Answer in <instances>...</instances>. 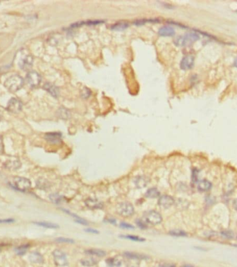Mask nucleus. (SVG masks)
<instances>
[{
    "label": "nucleus",
    "instance_id": "1",
    "mask_svg": "<svg viewBox=\"0 0 237 267\" xmlns=\"http://www.w3.org/2000/svg\"><path fill=\"white\" fill-rule=\"evenodd\" d=\"M200 39L199 35L193 32L185 33L183 35L178 37L174 40V43L178 47H187L194 43Z\"/></svg>",
    "mask_w": 237,
    "mask_h": 267
},
{
    "label": "nucleus",
    "instance_id": "2",
    "mask_svg": "<svg viewBox=\"0 0 237 267\" xmlns=\"http://www.w3.org/2000/svg\"><path fill=\"white\" fill-rule=\"evenodd\" d=\"M24 85V79L19 75H13L6 79L4 86L11 91H17Z\"/></svg>",
    "mask_w": 237,
    "mask_h": 267
},
{
    "label": "nucleus",
    "instance_id": "3",
    "mask_svg": "<svg viewBox=\"0 0 237 267\" xmlns=\"http://www.w3.org/2000/svg\"><path fill=\"white\" fill-rule=\"evenodd\" d=\"M143 221L146 224L155 226V225L159 224L162 222V217L158 212L155 210H150L146 212L144 215Z\"/></svg>",
    "mask_w": 237,
    "mask_h": 267
},
{
    "label": "nucleus",
    "instance_id": "4",
    "mask_svg": "<svg viewBox=\"0 0 237 267\" xmlns=\"http://www.w3.org/2000/svg\"><path fill=\"white\" fill-rule=\"evenodd\" d=\"M117 212L124 217H129L134 214V207L129 202H123L117 205Z\"/></svg>",
    "mask_w": 237,
    "mask_h": 267
},
{
    "label": "nucleus",
    "instance_id": "5",
    "mask_svg": "<svg viewBox=\"0 0 237 267\" xmlns=\"http://www.w3.org/2000/svg\"><path fill=\"white\" fill-rule=\"evenodd\" d=\"M14 185L18 190L22 192H26L31 188V183L28 179L24 177H15L13 179Z\"/></svg>",
    "mask_w": 237,
    "mask_h": 267
},
{
    "label": "nucleus",
    "instance_id": "6",
    "mask_svg": "<svg viewBox=\"0 0 237 267\" xmlns=\"http://www.w3.org/2000/svg\"><path fill=\"white\" fill-rule=\"evenodd\" d=\"M53 256L54 262L56 263L57 266H65L67 265L68 262H67V256L65 253L63 251L58 249H56L53 252Z\"/></svg>",
    "mask_w": 237,
    "mask_h": 267
},
{
    "label": "nucleus",
    "instance_id": "7",
    "mask_svg": "<svg viewBox=\"0 0 237 267\" xmlns=\"http://www.w3.org/2000/svg\"><path fill=\"white\" fill-rule=\"evenodd\" d=\"M27 80L28 85L33 88L37 87L41 82V76L39 73L36 72H31L27 76Z\"/></svg>",
    "mask_w": 237,
    "mask_h": 267
},
{
    "label": "nucleus",
    "instance_id": "8",
    "mask_svg": "<svg viewBox=\"0 0 237 267\" xmlns=\"http://www.w3.org/2000/svg\"><path fill=\"white\" fill-rule=\"evenodd\" d=\"M7 110L12 113H18L22 109V104L19 100L11 98L7 105Z\"/></svg>",
    "mask_w": 237,
    "mask_h": 267
},
{
    "label": "nucleus",
    "instance_id": "9",
    "mask_svg": "<svg viewBox=\"0 0 237 267\" xmlns=\"http://www.w3.org/2000/svg\"><path fill=\"white\" fill-rule=\"evenodd\" d=\"M174 199L171 196L163 195L160 197L158 200V204L162 208L167 209L174 204Z\"/></svg>",
    "mask_w": 237,
    "mask_h": 267
},
{
    "label": "nucleus",
    "instance_id": "10",
    "mask_svg": "<svg viewBox=\"0 0 237 267\" xmlns=\"http://www.w3.org/2000/svg\"><path fill=\"white\" fill-rule=\"evenodd\" d=\"M85 204L88 208L92 210H96V209H101L103 208V203L101 201L98 200L97 199L94 198H88L85 200Z\"/></svg>",
    "mask_w": 237,
    "mask_h": 267
},
{
    "label": "nucleus",
    "instance_id": "11",
    "mask_svg": "<svg viewBox=\"0 0 237 267\" xmlns=\"http://www.w3.org/2000/svg\"><path fill=\"white\" fill-rule=\"evenodd\" d=\"M194 65V57L193 56H184L180 62V68L182 70H189Z\"/></svg>",
    "mask_w": 237,
    "mask_h": 267
},
{
    "label": "nucleus",
    "instance_id": "12",
    "mask_svg": "<svg viewBox=\"0 0 237 267\" xmlns=\"http://www.w3.org/2000/svg\"><path fill=\"white\" fill-rule=\"evenodd\" d=\"M62 134L59 132H50L45 134L44 139H45L48 142L53 144H57L61 142Z\"/></svg>",
    "mask_w": 237,
    "mask_h": 267
},
{
    "label": "nucleus",
    "instance_id": "13",
    "mask_svg": "<svg viewBox=\"0 0 237 267\" xmlns=\"http://www.w3.org/2000/svg\"><path fill=\"white\" fill-rule=\"evenodd\" d=\"M33 58L32 56H31V55H27V56H25L24 57H23V58L20 60V62H19V64H20L21 69L24 70H28L31 69V67L33 65Z\"/></svg>",
    "mask_w": 237,
    "mask_h": 267
},
{
    "label": "nucleus",
    "instance_id": "14",
    "mask_svg": "<svg viewBox=\"0 0 237 267\" xmlns=\"http://www.w3.org/2000/svg\"><path fill=\"white\" fill-rule=\"evenodd\" d=\"M175 33L174 28L169 26H164L158 31V34L162 37H172Z\"/></svg>",
    "mask_w": 237,
    "mask_h": 267
},
{
    "label": "nucleus",
    "instance_id": "15",
    "mask_svg": "<svg viewBox=\"0 0 237 267\" xmlns=\"http://www.w3.org/2000/svg\"><path fill=\"white\" fill-rule=\"evenodd\" d=\"M44 89H45L47 91L49 92L52 96H53V97L57 98L58 96H59L58 88L55 85L52 84V83H49V82L46 83V84L44 85Z\"/></svg>",
    "mask_w": 237,
    "mask_h": 267
},
{
    "label": "nucleus",
    "instance_id": "16",
    "mask_svg": "<svg viewBox=\"0 0 237 267\" xmlns=\"http://www.w3.org/2000/svg\"><path fill=\"white\" fill-rule=\"evenodd\" d=\"M149 183V179L144 176H138L134 179V183L138 188H145Z\"/></svg>",
    "mask_w": 237,
    "mask_h": 267
},
{
    "label": "nucleus",
    "instance_id": "17",
    "mask_svg": "<svg viewBox=\"0 0 237 267\" xmlns=\"http://www.w3.org/2000/svg\"><path fill=\"white\" fill-rule=\"evenodd\" d=\"M124 255L127 257L129 260H146L147 259V256L143 255V254H139L133 252H126L124 253Z\"/></svg>",
    "mask_w": 237,
    "mask_h": 267
},
{
    "label": "nucleus",
    "instance_id": "18",
    "mask_svg": "<svg viewBox=\"0 0 237 267\" xmlns=\"http://www.w3.org/2000/svg\"><path fill=\"white\" fill-rule=\"evenodd\" d=\"M105 21L103 20H88L85 22H77V23H73L71 25V27H81L83 25H97V24H101L104 23Z\"/></svg>",
    "mask_w": 237,
    "mask_h": 267
},
{
    "label": "nucleus",
    "instance_id": "19",
    "mask_svg": "<svg viewBox=\"0 0 237 267\" xmlns=\"http://www.w3.org/2000/svg\"><path fill=\"white\" fill-rule=\"evenodd\" d=\"M129 27V23H127L126 22H119L117 23H115L114 24L112 25L110 27V29L116 31H122L126 30L128 27Z\"/></svg>",
    "mask_w": 237,
    "mask_h": 267
},
{
    "label": "nucleus",
    "instance_id": "20",
    "mask_svg": "<svg viewBox=\"0 0 237 267\" xmlns=\"http://www.w3.org/2000/svg\"><path fill=\"white\" fill-rule=\"evenodd\" d=\"M85 253L89 255H94L97 257H104L106 255V253L103 250L97 249H91L85 250Z\"/></svg>",
    "mask_w": 237,
    "mask_h": 267
},
{
    "label": "nucleus",
    "instance_id": "21",
    "mask_svg": "<svg viewBox=\"0 0 237 267\" xmlns=\"http://www.w3.org/2000/svg\"><path fill=\"white\" fill-rule=\"evenodd\" d=\"M211 183L207 180H203L198 183V188L201 192H206L209 190L211 188Z\"/></svg>",
    "mask_w": 237,
    "mask_h": 267
},
{
    "label": "nucleus",
    "instance_id": "22",
    "mask_svg": "<svg viewBox=\"0 0 237 267\" xmlns=\"http://www.w3.org/2000/svg\"><path fill=\"white\" fill-rule=\"evenodd\" d=\"M29 260H31V262L37 264L43 263L44 261L43 255L38 252L31 253L29 255Z\"/></svg>",
    "mask_w": 237,
    "mask_h": 267
},
{
    "label": "nucleus",
    "instance_id": "23",
    "mask_svg": "<svg viewBox=\"0 0 237 267\" xmlns=\"http://www.w3.org/2000/svg\"><path fill=\"white\" fill-rule=\"evenodd\" d=\"M160 20L157 18H149V19H143V20H137L134 22V24L137 26L144 25L146 23H157L159 22Z\"/></svg>",
    "mask_w": 237,
    "mask_h": 267
},
{
    "label": "nucleus",
    "instance_id": "24",
    "mask_svg": "<svg viewBox=\"0 0 237 267\" xmlns=\"http://www.w3.org/2000/svg\"><path fill=\"white\" fill-rule=\"evenodd\" d=\"M160 195L159 191L156 188H152L149 189L146 192V197L150 199L158 198Z\"/></svg>",
    "mask_w": 237,
    "mask_h": 267
},
{
    "label": "nucleus",
    "instance_id": "25",
    "mask_svg": "<svg viewBox=\"0 0 237 267\" xmlns=\"http://www.w3.org/2000/svg\"><path fill=\"white\" fill-rule=\"evenodd\" d=\"M98 261L97 260H96L94 258H86V259H83L81 263L83 266H88V267H90V266H93L96 265L97 264Z\"/></svg>",
    "mask_w": 237,
    "mask_h": 267
},
{
    "label": "nucleus",
    "instance_id": "26",
    "mask_svg": "<svg viewBox=\"0 0 237 267\" xmlns=\"http://www.w3.org/2000/svg\"><path fill=\"white\" fill-rule=\"evenodd\" d=\"M107 265L110 267H119L121 265V261L117 258H109L106 260Z\"/></svg>",
    "mask_w": 237,
    "mask_h": 267
},
{
    "label": "nucleus",
    "instance_id": "27",
    "mask_svg": "<svg viewBox=\"0 0 237 267\" xmlns=\"http://www.w3.org/2000/svg\"><path fill=\"white\" fill-rule=\"evenodd\" d=\"M34 224L37 225L41 227L44 228H58V225L50 223V222H46V221H39V222H34Z\"/></svg>",
    "mask_w": 237,
    "mask_h": 267
},
{
    "label": "nucleus",
    "instance_id": "28",
    "mask_svg": "<svg viewBox=\"0 0 237 267\" xmlns=\"http://www.w3.org/2000/svg\"><path fill=\"white\" fill-rule=\"evenodd\" d=\"M20 166L21 163H20V161H8L6 163V168L10 170H17L20 168Z\"/></svg>",
    "mask_w": 237,
    "mask_h": 267
},
{
    "label": "nucleus",
    "instance_id": "29",
    "mask_svg": "<svg viewBox=\"0 0 237 267\" xmlns=\"http://www.w3.org/2000/svg\"><path fill=\"white\" fill-rule=\"evenodd\" d=\"M28 247H29V245H28V244H24V245L18 246L16 248L15 250V253L19 255H23L27 251Z\"/></svg>",
    "mask_w": 237,
    "mask_h": 267
},
{
    "label": "nucleus",
    "instance_id": "30",
    "mask_svg": "<svg viewBox=\"0 0 237 267\" xmlns=\"http://www.w3.org/2000/svg\"><path fill=\"white\" fill-rule=\"evenodd\" d=\"M121 237L125 238V239H128V240H130L132 241H134V242H144L145 239H144L142 237H140L138 236H135V235H121Z\"/></svg>",
    "mask_w": 237,
    "mask_h": 267
},
{
    "label": "nucleus",
    "instance_id": "31",
    "mask_svg": "<svg viewBox=\"0 0 237 267\" xmlns=\"http://www.w3.org/2000/svg\"><path fill=\"white\" fill-rule=\"evenodd\" d=\"M51 201L53 202L54 204H58L63 200V197L58 194H52L49 196Z\"/></svg>",
    "mask_w": 237,
    "mask_h": 267
},
{
    "label": "nucleus",
    "instance_id": "32",
    "mask_svg": "<svg viewBox=\"0 0 237 267\" xmlns=\"http://www.w3.org/2000/svg\"><path fill=\"white\" fill-rule=\"evenodd\" d=\"M169 235L174 237H187V234L186 232L181 230H174L169 232Z\"/></svg>",
    "mask_w": 237,
    "mask_h": 267
},
{
    "label": "nucleus",
    "instance_id": "33",
    "mask_svg": "<svg viewBox=\"0 0 237 267\" xmlns=\"http://www.w3.org/2000/svg\"><path fill=\"white\" fill-rule=\"evenodd\" d=\"M57 242H60V243H73L74 240L72 239H69V238H66V237H59L56 240Z\"/></svg>",
    "mask_w": 237,
    "mask_h": 267
},
{
    "label": "nucleus",
    "instance_id": "34",
    "mask_svg": "<svg viewBox=\"0 0 237 267\" xmlns=\"http://www.w3.org/2000/svg\"><path fill=\"white\" fill-rule=\"evenodd\" d=\"M137 226H138L140 228H142V229H145V228H147L146 224L142 220H137Z\"/></svg>",
    "mask_w": 237,
    "mask_h": 267
},
{
    "label": "nucleus",
    "instance_id": "35",
    "mask_svg": "<svg viewBox=\"0 0 237 267\" xmlns=\"http://www.w3.org/2000/svg\"><path fill=\"white\" fill-rule=\"evenodd\" d=\"M120 227L122 228H126V229H134V228L133 225L127 224L126 222H121L120 224Z\"/></svg>",
    "mask_w": 237,
    "mask_h": 267
},
{
    "label": "nucleus",
    "instance_id": "36",
    "mask_svg": "<svg viewBox=\"0 0 237 267\" xmlns=\"http://www.w3.org/2000/svg\"><path fill=\"white\" fill-rule=\"evenodd\" d=\"M222 235L225 238H228V239H232L234 237V234L231 231H223Z\"/></svg>",
    "mask_w": 237,
    "mask_h": 267
},
{
    "label": "nucleus",
    "instance_id": "37",
    "mask_svg": "<svg viewBox=\"0 0 237 267\" xmlns=\"http://www.w3.org/2000/svg\"><path fill=\"white\" fill-rule=\"evenodd\" d=\"M14 220L13 219H6V220H0V224H9L14 222Z\"/></svg>",
    "mask_w": 237,
    "mask_h": 267
},
{
    "label": "nucleus",
    "instance_id": "38",
    "mask_svg": "<svg viewBox=\"0 0 237 267\" xmlns=\"http://www.w3.org/2000/svg\"><path fill=\"white\" fill-rule=\"evenodd\" d=\"M85 232L89 233H94V234H98V230L92 229V228H86V229H85Z\"/></svg>",
    "mask_w": 237,
    "mask_h": 267
},
{
    "label": "nucleus",
    "instance_id": "39",
    "mask_svg": "<svg viewBox=\"0 0 237 267\" xmlns=\"http://www.w3.org/2000/svg\"><path fill=\"white\" fill-rule=\"evenodd\" d=\"M159 267H176V266L174 265H173V264L164 263V264H161Z\"/></svg>",
    "mask_w": 237,
    "mask_h": 267
},
{
    "label": "nucleus",
    "instance_id": "40",
    "mask_svg": "<svg viewBox=\"0 0 237 267\" xmlns=\"http://www.w3.org/2000/svg\"><path fill=\"white\" fill-rule=\"evenodd\" d=\"M233 205H234V208H235V210L237 211V199L234 201Z\"/></svg>",
    "mask_w": 237,
    "mask_h": 267
},
{
    "label": "nucleus",
    "instance_id": "41",
    "mask_svg": "<svg viewBox=\"0 0 237 267\" xmlns=\"http://www.w3.org/2000/svg\"><path fill=\"white\" fill-rule=\"evenodd\" d=\"M234 67H236L237 68V59H236V60L234 61Z\"/></svg>",
    "mask_w": 237,
    "mask_h": 267
},
{
    "label": "nucleus",
    "instance_id": "42",
    "mask_svg": "<svg viewBox=\"0 0 237 267\" xmlns=\"http://www.w3.org/2000/svg\"><path fill=\"white\" fill-rule=\"evenodd\" d=\"M183 267H194V266H191V265H184Z\"/></svg>",
    "mask_w": 237,
    "mask_h": 267
}]
</instances>
